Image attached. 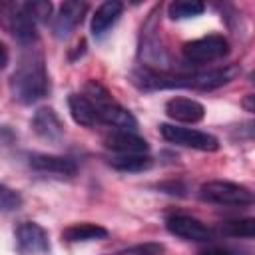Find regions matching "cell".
<instances>
[{
  "label": "cell",
  "mask_w": 255,
  "mask_h": 255,
  "mask_svg": "<svg viewBox=\"0 0 255 255\" xmlns=\"http://www.w3.org/2000/svg\"><path fill=\"white\" fill-rule=\"evenodd\" d=\"M199 197L207 203L229 205V207H247L253 203V191L241 183L227 179H211L199 187Z\"/></svg>",
  "instance_id": "cell-3"
},
{
  "label": "cell",
  "mask_w": 255,
  "mask_h": 255,
  "mask_svg": "<svg viewBox=\"0 0 255 255\" xmlns=\"http://www.w3.org/2000/svg\"><path fill=\"white\" fill-rule=\"evenodd\" d=\"M239 74H241V68L237 64H225L219 68L195 70V72H191V90H215V88L229 84Z\"/></svg>",
  "instance_id": "cell-10"
},
{
  "label": "cell",
  "mask_w": 255,
  "mask_h": 255,
  "mask_svg": "<svg viewBox=\"0 0 255 255\" xmlns=\"http://www.w3.org/2000/svg\"><path fill=\"white\" fill-rule=\"evenodd\" d=\"M165 114L177 126L179 124H199L205 118V106L193 98L175 96L165 102Z\"/></svg>",
  "instance_id": "cell-11"
},
{
  "label": "cell",
  "mask_w": 255,
  "mask_h": 255,
  "mask_svg": "<svg viewBox=\"0 0 255 255\" xmlns=\"http://www.w3.org/2000/svg\"><path fill=\"white\" fill-rule=\"evenodd\" d=\"M16 249L20 255H48L50 253V237L48 231L36 221H22L16 231Z\"/></svg>",
  "instance_id": "cell-6"
},
{
  "label": "cell",
  "mask_w": 255,
  "mask_h": 255,
  "mask_svg": "<svg viewBox=\"0 0 255 255\" xmlns=\"http://www.w3.org/2000/svg\"><path fill=\"white\" fill-rule=\"evenodd\" d=\"M108 163L122 173H137V171H145L151 167V157L147 153H133V155H112L108 159Z\"/></svg>",
  "instance_id": "cell-18"
},
{
  "label": "cell",
  "mask_w": 255,
  "mask_h": 255,
  "mask_svg": "<svg viewBox=\"0 0 255 255\" xmlns=\"http://www.w3.org/2000/svg\"><path fill=\"white\" fill-rule=\"evenodd\" d=\"M197 255H237V253L227 247H221V245H209V247L201 249Z\"/></svg>",
  "instance_id": "cell-24"
},
{
  "label": "cell",
  "mask_w": 255,
  "mask_h": 255,
  "mask_svg": "<svg viewBox=\"0 0 255 255\" xmlns=\"http://www.w3.org/2000/svg\"><path fill=\"white\" fill-rule=\"evenodd\" d=\"M30 126L40 139H46L50 143H58L66 133V126L54 108H38L32 116Z\"/></svg>",
  "instance_id": "cell-9"
},
{
  "label": "cell",
  "mask_w": 255,
  "mask_h": 255,
  "mask_svg": "<svg viewBox=\"0 0 255 255\" xmlns=\"http://www.w3.org/2000/svg\"><path fill=\"white\" fill-rule=\"evenodd\" d=\"M122 12H124V4L122 2H118V0H106V2H102L96 8V12L92 16V24H90L94 38L106 36L108 30L120 20Z\"/></svg>",
  "instance_id": "cell-15"
},
{
  "label": "cell",
  "mask_w": 255,
  "mask_h": 255,
  "mask_svg": "<svg viewBox=\"0 0 255 255\" xmlns=\"http://www.w3.org/2000/svg\"><path fill=\"white\" fill-rule=\"evenodd\" d=\"M20 207H22V195L16 189L0 183V213H12L18 211Z\"/></svg>",
  "instance_id": "cell-21"
},
{
  "label": "cell",
  "mask_w": 255,
  "mask_h": 255,
  "mask_svg": "<svg viewBox=\"0 0 255 255\" xmlns=\"http://www.w3.org/2000/svg\"><path fill=\"white\" fill-rule=\"evenodd\" d=\"M28 163L32 169L40 173H52L60 177H72L78 171V165L74 159L64 155H52V153H32L28 157Z\"/></svg>",
  "instance_id": "cell-13"
},
{
  "label": "cell",
  "mask_w": 255,
  "mask_h": 255,
  "mask_svg": "<svg viewBox=\"0 0 255 255\" xmlns=\"http://www.w3.org/2000/svg\"><path fill=\"white\" fill-rule=\"evenodd\" d=\"M217 233L233 239H253L255 237V219L241 217V219H227L217 225Z\"/></svg>",
  "instance_id": "cell-19"
},
{
  "label": "cell",
  "mask_w": 255,
  "mask_h": 255,
  "mask_svg": "<svg viewBox=\"0 0 255 255\" xmlns=\"http://www.w3.org/2000/svg\"><path fill=\"white\" fill-rule=\"evenodd\" d=\"M104 145L118 155H133V153H147V141L137 135L135 131H118L114 129L104 137Z\"/></svg>",
  "instance_id": "cell-14"
},
{
  "label": "cell",
  "mask_w": 255,
  "mask_h": 255,
  "mask_svg": "<svg viewBox=\"0 0 255 255\" xmlns=\"http://www.w3.org/2000/svg\"><path fill=\"white\" fill-rule=\"evenodd\" d=\"M183 60L193 66H205L213 64L217 60H223L229 54V40L223 34H209L191 42H185L181 46Z\"/></svg>",
  "instance_id": "cell-4"
},
{
  "label": "cell",
  "mask_w": 255,
  "mask_h": 255,
  "mask_svg": "<svg viewBox=\"0 0 255 255\" xmlns=\"http://www.w3.org/2000/svg\"><path fill=\"white\" fill-rule=\"evenodd\" d=\"M28 8H30V14H32V18L36 20V24H38V22H48L50 16H52V10H54L52 2H48V0L28 2Z\"/></svg>",
  "instance_id": "cell-22"
},
{
  "label": "cell",
  "mask_w": 255,
  "mask_h": 255,
  "mask_svg": "<svg viewBox=\"0 0 255 255\" xmlns=\"http://www.w3.org/2000/svg\"><path fill=\"white\" fill-rule=\"evenodd\" d=\"M0 26L24 46L38 40V24L30 14L28 2H0Z\"/></svg>",
  "instance_id": "cell-2"
},
{
  "label": "cell",
  "mask_w": 255,
  "mask_h": 255,
  "mask_svg": "<svg viewBox=\"0 0 255 255\" xmlns=\"http://www.w3.org/2000/svg\"><path fill=\"white\" fill-rule=\"evenodd\" d=\"M205 12V4L199 0H175L167 6V16L171 20H187Z\"/></svg>",
  "instance_id": "cell-20"
},
{
  "label": "cell",
  "mask_w": 255,
  "mask_h": 255,
  "mask_svg": "<svg viewBox=\"0 0 255 255\" xmlns=\"http://www.w3.org/2000/svg\"><path fill=\"white\" fill-rule=\"evenodd\" d=\"M165 229L183 239V241H197V243H205L213 239V231L203 225L197 217L185 215V213H171L165 217Z\"/></svg>",
  "instance_id": "cell-7"
},
{
  "label": "cell",
  "mask_w": 255,
  "mask_h": 255,
  "mask_svg": "<svg viewBox=\"0 0 255 255\" xmlns=\"http://www.w3.org/2000/svg\"><path fill=\"white\" fill-rule=\"evenodd\" d=\"M68 110H70L72 120L82 128H94L96 124H100L98 110L94 108V104L84 94H70L68 96Z\"/></svg>",
  "instance_id": "cell-16"
},
{
  "label": "cell",
  "mask_w": 255,
  "mask_h": 255,
  "mask_svg": "<svg viewBox=\"0 0 255 255\" xmlns=\"http://www.w3.org/2000/svg\"><path fill=\"white\" fill-rule=\"evenodd\" d=\"M12 98L22 106H32L48 96L50 82L40 52H26L8 82Z\"/></svg>",
  "instance_id": "cell-1"
},
{
  "label": "cell",
  "mask_w": 255,
  "mask_h": 255,
  "mask_svg": "<svg viewBox=\"0 0 255 255\" xmlns=\"http://www.w3.org/2000/svg\"><path fill=\"white\" fill-rule=\"evenodd\" d=\"M108 237V229L98 225V223H90V221H82V223H72L62 231V239L70 241V243H82V241H100Z\"/></svg>",
  "instance_id": "cell-17"
},
{
  "label": "cell",
  "mask_w": 255,
  "mask_h": 255,
  "mask_svg": "<svg viewBox=\"0 0 255 255\" xmlns=\"http://www.w3.org/2000/svg\"><path fill=\"white\" fill-rule=\"evenodd\" d=\"M96 110H98L100 124H104L108 128H114L118 131H135L137 129L135 116L128 108L120 106L116 100H112V102H108V104H104V106H100Z\"/></svg>",
  "instance_id": "cell-12"
},
{
  "label": "cell",
  "mask_w": 255,
  "mask_h": 255,
  "mask_svg": "<svg viewBox=\"0 0 255 255\" xmlns=\"http://www.w3.org/2000/svg\"><path fill=\"white\" fill-rule=\"evenodd\" d=\"M120 255H165V247L161 243H139L124 249Z\"/></svg>",
  "instance_id": "cell-23"
},
{
  "label": "cell",
  "mask_w": 255,
  "mask_h": 255,
  "mask_svg": "<svg viewBox=\"0 0 255 255\" xmlns=\"http://www.w3.org/2000/svg\"><path fill=\"white\" fill-rule=\"evenodd\" d=\"M159 189H163L165 193H171V195H183L185 187L181 183H161Z\"/></svg>",
  "instance_id": "cell-25"
},
{
  "label": "cell",
  "mask_w": 255,
  "mask_h": 255,
  "mask_svg": "<svg viewBox=\"0 0 255 255\" xmlns=\"http://www.w3.org/2000/svg\"><path fill=\"white\" fill-rule=\"evenodd\" d=\"M253 98H255V96H253V94H249V96L243 100V108H245L247 112H253V110H255V108H253Z\"/></svg>",
  "instance_id": "cell-28"
},
{
  "label": "cell",
  "mask_w": 255,
  "mask_h": 255,
  "mask_svg": "<svg viewBox=\"0 0 255 255\" xmlns=\"http://www.w3.org/2000/svg\"><path fill=\"white\" fill-rule=\"evenodd\" d=\"M74 48H76V50H74V54H70V60H72V62H74V60H78L80 56H84V52H86V40H80Z\"/></svg>",
  "instance_id": "cell-27"
},
{
  "label": "cell",
  "mask_w": 255,
  "mask_h": 255,
  "mask_svg": "<svg viewBox=\"0 0 255 255\" xmlns=\"http://www.w3.org/2000/svg\"><path fill=\"white\" fill-rule=\"evenodd\" d=\"M159 133L165 141L181 145V147H191L197 151H217L219 149V139L213 133L195 129V128H183L177 124H159Z\"/></svg>",
  "instance_id": "cell-5"
},
{
  "label": "cell",
  "mask_w": 255,
  "mask_h": 255,
  "mask_svg": "<svg viewBox=\"0 0 255 255\" xmlns=\"http://www.w3.org/2000/svg\"><path fill=\"white\" fill-rule=\"evenodd\" d=\"M8 62H10V50H8V46L0 40V70H4V68L8 66Z\"/></svg>",
  "instance_id": "cell-26"
},
{
  "label": "cell",
  "mask_w": 255,
  "mask_h": 255,
  "mask_svg": "<svg viewBox=\"0 0 255 255\" xmlns=\"http://www.w3.org/2000/svg\"><path fill=\"white\" fill-rule=\"evenodd\" d=\"M88 12V4L86 2H78V0H68V2H62L60 8H58V14L54 16V22H52V32L58 40H64L68 38L84 20Z\"/></svg>",
  "instance_id": "cell-8"
}]
</instances>
